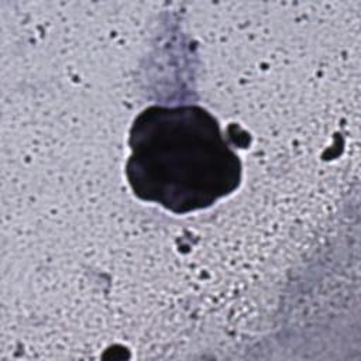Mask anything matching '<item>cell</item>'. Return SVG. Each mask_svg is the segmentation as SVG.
Segmentation results:
<instances>
[{
	"label": "cell",
	"instance_id": "cell-1",
	"mask_svg": "<svg viewBox=\"0 0 361 361\" xmlns=\"http://www.w3.org/2000/svg\"><path fill=\"white\" fill-rule=\"evenodd\" d=\"M130 148L127 178L134 193L175 213L207 207L240 183V161L202 107L144 110Z\"/></svg>",
	"mask_w": 361,
	"mask_h": 361
}]
</instances>
